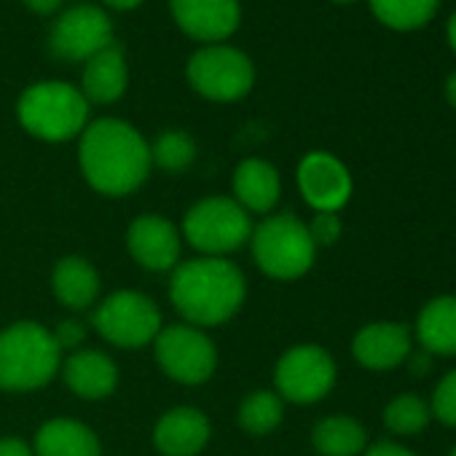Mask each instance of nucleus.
<instances>
[{"mask_svg":"<svg viewBox=\"0 0 456 456\" xmlns=\"http://www.w3.org/2000/svg\"><path fill=\"white\" fill-rule=\"evenodd\" d=\"M78 161L94 191L124 196L148 177L151 145L134 126L118 118H100L81 132Z\"/></svg>","mask_w":456,"mask_h":456,"instance_id":"f257e3e1","label":"nucleus"},{"mask_svg":"<svg viewBox=\"0 0 456 456\" xmlns=\"http://www.w3.org/2000/svg\"><path fill=\"white\" fill-rule=\"evenodd\" d=\"M169 296L188 322L220 325L240 312L245 301V277L228 261L196 258L175 269Z\"/></svg>","mask_w":456,"mask_h":456,"instance_id":"f03ea898","label":"nucleus"},{"mask_svg":"<svg viewBox=\"0 0 456 456\" xmlns=\"http://www.w3.org/2000/svg\"><path fill=\"white\" fill-rule=\"evenodd\" d=\"M62 349L38 322H14L0 333V389L28 392L44 387L60 368Z\"/></svg>","mask_w":456,"mask_h":456,"instance_id":"7ed1b4c3","label":"nucleus"},{"mask_svg":"<svg viewBox=\"0 0 456 456\" xmlns=\"http://www.w3.org/2000/svg\"><path fill=\"white\" fill-rule=\"evenodd\" d=\"M20 124L46 142H62L86 129L89 100L81 89L60 81H44L25 89L17 105Z\"/></svg>","mask_w":456,"mask_h":456,"instance_id":"20e7f679","label":"nucleus"},{"mask_svg":"<svg viewBox=\"0 0 456 456\" xmlns=\"http://www.w3.org/2000/svg\"><path fill=\"white\" fill-rule=\"evenodd\" d=\"M317 245L309 228L290 212L264 220L253 234L256 264L274 280H298L314 264Z\"/></svg>","mask_w":456,"mask_h":456,"instance_id":"39448f33","label":"nucleus"},{"mask_svg":"<svg viewBox=\"0 0 456 456\" xmlns=\"http://www.w3.org/2000/svg\"><path fill=\"white\" fill-rule=\"evenodd\" d=\"M188 84L207 100L234 102L242 100L256 84V68L240 49L212 44L196 52L185 68Z\"/></svg>","mask_w":456,"mask_h":456,"instance_id":"423d86ee","label":"nucleus"},{"mask_svg":"<svg viewBox=\"0 0 456 456\" xmlns=\"http://www.w3.org/2000/svg\"><path fill=\"white\" fill-rule=\"evenodd\" d=\"M250 217L245 207L234 199L225 196H209L199 204H193L183 220L185 240L209 256L232 253L250 237Z\"/></svg>","mask_w":456,"mask_h":456,"instance_id":"0eeeda50","label":"nucleus"},{"mask_svg":"<svg viewBox=\"0 0 456 456\" xmlns=\"http://www.w3.org/2000/svg\"><path fill=\"white\" fill-rule=\"evenodd\" d=\"M92 322L105 341L124 346V349H140L148 341H153V336L159 333L161 317L151 298L124 290V293L105 298L100 309L94 312Z\"/></svg>","mask_w":456,"mask_h":456,"instance_id":"6e6552de","label":"nucleus"},{"mask_svg":"<svg viewBox=\"0 0 456 456\" xmlns=\"http://www.w3.org/2000/svg\"><path fill=\"white\" fill-rule=\"evenodd\" d=\"M274 381L282 397L293 403H317L333 389L336 365L322 346L301 344L282 354Z\"/></svg>","mask_w":456,"mask_h":456,"instance_id":"1a4fd4ad","label":"nucleus"},{"mask_svg":"<svg viewBox=\"0 0 456 456\" xmlns=\"http://www.w3.org/2000/svg\"><path fill=\"white\" fill-rule=\"evenodd\" d=\"M113 44V22L97 6L68 9L52 28L49 49L57 60L86 62Z\"/></svg>","mask_w":456,"mask_h":456,"instance_id":"9d476101","label":"nucleus"},{"mask_svg":"<svg viewBox=\"0 0 456 456\" xmlns=\"http://www.w3.org/2000/svg\"><path fill=\"white\" fill-rule=\"evenodd\" d=\"M156 357L167 376L183 384H201L215 370V346L196 328L175 325L159 333Z\"/></svg>","mask_w":456,"mask_h":456,"instance_id":"9b49d317","label":"nucleus"},{"mask_svg":"<svg viewBox=\"0 0 456 456\" xmlns=\"http://www.w3.org/2000/svg\"><path fill=\"white\" fill-rule=\"evenodd\" d=\"M177 28L201 44H220L232 38L242 22L240 0H169Z\"/></svg>","mask_w":456,"mask_h":456,"instance_id":"f8f14e48","label":"nucleus"},{"mask_svg":"<svg viewBox=\"0 0 456 456\" xmlns=\"http://www.w3.org/2000/svg\"><path fill=\"white\" fill-rule=\"evenodd\" d=\"M298 188L317 212H338L352 196V175L336 156L314 151L298 164Z\"/></svg>","mask_w":456,"mask_h":456,"instance_id":"ddd939ff","label":"nucleus"},{"mask_svg":"<svg viewBox=\"0 0 456 456\" xmlns=\"http://www.w3.org/2000/svg\"><path fill=\"white\" fill-rule=\"evenodd\" d=\"M126 245H129V253L134 256V261L153 272L172 269L180 256L177 228L161 215H140L129 225Z\"/></svg>","mask_w":456,"mask_h":456,"instance_id":"4468645a","label":"nucleus"},{"mask_svg":"<svg viewBox=\"0 0 456 456\" xmlns=\"http://www.w3.org/2000/svg\"><path fill=\"white\" fill-rule=\"evenodd\" d=\"M352 352L368 370H392L411 354V330L403 322H370L354 336Z\"/></svg>","mask_w":456,"mask_h":456,"instance_id":"2eb2a0df","label":"nucleus"},{"mask_svg":"<svg viewBox=\"0 0 456 456\" xmlns=\"http://www.w3.org/2000/svg\"><path fill=\"white\" fill-rule=\"evenodd\" d=\"M153 440L164 456H196L209 440V421L196 408H175L161 416Z\"/></svg>","mask_w":456,"mask_h":456,"instance_id":"dca6fc26","label":"nucleus"},{"mask_svg":"<svg viewBox=\"0 0 456 456\" xmlns=\"http://www.w3.org/2000/svg\"><path fill=\"white\" fill-rule=\"evenodd\" d=\"M126 84H129V70H126L121 46L110 44L84 62L81 94L89 102H97V105L116 102L126 92Z\"/></svg>","mask_w":456,"mask_h":456,"instance_id":"f3484780","label":"nucleus"},{"mask_svg":"<svg viewBox=\"0 0 456 456\" xmlns=\"http://www.w3.org/2000/svg\"><path fill=\"white\" fill-rule=\"evenodd\" d=\"M416 338L429 354L456 357V296L432 298L419 312Z\"/></svg>","mask_w":456,"mask_h":456,"instance_id":"a211bd4d","label":"nucleus"},{"mask_svg":"<svg viewBox=\"0 0 456 456\" xmlns=\"http://www.w3.org/2000/svg\"><path fill=\"white\" fill-rule=\"evenodd\" d=\"M116 379H118V373H116L113 360L94 349L76 352L65 362L68 387L86 400H100V397L110 395L116 389Z\"/></svg>","mask_w":456,"mask_h":456,"instance_id":"6ab92c4d","label":"nucleus"},{"mask_svg":"<svg viewBox=\"0 0 456 456\" xmlns=\"http://www.w3.org/2000/svg\"><path fill=\"white\" fill-rule=\"evenodd\" d=\"M36 453L38 456H100V440L81 421L54 419L38 429Z\"/></svg>","mask_w":456,"mask_h":456,"instance_id":"aec40b11","label":"nucleus"},{"mask_svg":"<svg viewBox=\"0 0 456 456\" xmlns=\"http://www.w3.org/2000/svg\"><path fill=\"white\" fill-rule=\"evenodd\" d=\"M237 201L253 212H269L280 199V175L264 159H248L234 172Z\"/></svg>","mask_w":456,"mask_h":456,"instance_id":"412c9836","label":"nucleus"},{"mask_svg":"<svg viewBox=\"0 0 456 456\" xmlns=\"http://www.w3.org/2000/svg\"><path fill=\"white\" fill-rule=\"evenodd\" d=\"M52 285H54V296L60 298V304L70 309H86L89 304H94L97 290H100L97 272L84 258H76V256L62 258L57 264Z\"/></svg>","mask_w":456,"mask_h":456,"instance_id":"4be33fe9","label":"nucleus"},{"mask_svg":"<svg viewBox=\"0 0 456 456\" xmlns=\"http://www.w3.org/2000/svg\"><path fill=\"white\" fill-rule=\"evenodd\" d=\"M312 443L322 456H357L368 445V432L357 419L328 416L314 427Z\"/></svg>","mask_w":456,"mask_h":456,"instance_id":"5701e85b","label":"nucleus"},{"mask_svg":"<svg viewBox=\"0 0 456 456\" xmlns=\"http://www.w3.org/2000/svg\"><path fill=\"white\" fill-rule=\"evenodd\" d=\"M437 4L440 0H370V12L392 30H416L435 17Z\"/></svg>","mask_w":456,"mask_h":456,"instance_id":"b1692460","label":"nucleus"},{"mask_svg":"<svg viewBox=\"0 0 456 456\" xmlns=\"http://www.w3.org/2000/svg\"><path fill=\"white\" fill-rule=\"evenodd\" d=\"M429 405L416 395H400L384 408V424L395 435H416L429 424Z\"/></svg>","mask_w":456,"mask_h":456,"instance_id":"393cba45","label":"nucleus"},{"mask_svg":"<svg viewBox=\"0 0 456 456\" xmlns=\"http://www.w3.org/2000/svg\"><path fill=\"white\" fill-rule=\"evenodd\" d=\"M282 421V400L274 392H256L240 408V424L250 435H266Z\"/></svg>","mask_w":456,"mask_h":456,"instance_id":"a878e982","label":"nucleus"},{"mask_svg":"<svg viewBox=\"0 0 456 456\" xmlns=\"http://www.w3.org/2000/svg\"><path fill=\"white\" fill-rule=\"evenodd\" d=\"M193 156H196L193 140L185 132H177V129L159 134V140L151 148V161H156L167 172H183V169H188L191 161H193Z\"/></svg>","mask_w":456,"mask_h":456,"instance_id":"bb28decb","label":"nucleus"},{"mask_svg":"<svg viewBox=\"0 0 456 456\" xmlns=\"http://www.w3.org/2000/svg\"><path fill=\"white\" fill-rule=\"evenodd\" d=\"M429 413H432L435 419H440L443 424L456 427V370L445 373V376L440 379V384L435 387Z\"/></svg>","mask_w":456,"mask_h":456,"instance_id":"cd10ccee","label":"nucleus"},{"mask_svg":"<svg viewBox=\"0 0 456 456\" xmlns=\"http://www.w3.org/2000/svg\"><path fill=\"white\" fill-rule=\"evenodd\" d=\"M306 228H309V237H312L314 245H325L328 248V245H333L341 237V220H338L336 212H317V217Z\"/></svg>","mask_w":456,"mask_h":456,"instance_id":"c85d7f7f","label":"nucleus"},{"mask_svg":"<svg viewBox=\"0 0 456 456\" xmlns=\"http://www.w3.org/2000/svg\"><path fill=\"white\" fill-rule=\"evenodd\" d=\"M52 336H54V341H57L60 349H73V346H78L84 341L86 333H84V325L81 322L70 320V322H60L57 333H52Z\"/></svg>","mask_w":456,"mask_h":456,"instance_id":"c756f323","label":"nucleus"},{"mask_svg":"<svg viewBox=\"0 0 456 456\" xmlns=\"http://www.w3.org/2000/svg\"><path fill=\"white\" fill-rule=\"evenodd\" d=\"M365 456H416V453L397 443H376L365 451Z\"/></svg>","mask_w":456,"mask_h":456,"instance_id":"7c9ffc66","label":"nucleus"},{"mask_svg":"<svg viewBox=\"0 0 456 456\" xmlns=\"http://www.w3.org/2000/svg\"><path fill=\"white\" fill-rule=\"evenodd\" d=\"M0 456H33V451L22 440L6 437V440H0Z\"/></svg>","mask_w":456,"mask_h":456,"instance_id":"2f4dec72","label":"nucleus"},{"mask_svg":"<svg viewBox=\"0 0 456 456\" xmlns=\"http://www.w3.org/2000/svg\"><path fill=\"white\" fill-rule=\"evenodd\" d=\"M25 6L36 14H54L62 6V0H25Z\"/></svg>","mask_w":456,"mask_h":456,"instance_id":"473e14b6","label":"nucleus"},{"mask_svg":"<svg viewBox=\"0 0 456 456\" xmlns=\"http://www.w3.org/2000/svg\"><path fill=\"white\" fill-rule=\"evenodd\" d=\"M408 357H411V370H413L416 376L427 373V370H429V365H432V354H429V352H424V349H421V354H408Z\"/></svg>","mask_w":456,"mask_h":456,"instance_id":"72a5a7b5","label":"nucleus"},{"mask_svg":"<svg viewBox=\"0 0 456 456\" xmlns=\"http://www.w3.org/2000/svg\"><path fill=\"white\" fill-rule=\"evenodd\" d=\"M102 4L110 9H118V12H129V9H137L142 0H102Z\"/></svg>","mask_w":456,"mask_h":456,"instance_id":"f704fd0d","label":"nucleus"},{"mask_svg":"<svg viewBox=\"0 0 456 456\" xmlns=\"http://www.w3.org/2000/svg\"><path fill=\"white\" fill-rule=\"evenodd\" d=\"M445 100L451 102V108H456V70L445 81Z\"/></svg>","mask_w":456,"mask_h":456,"instance_id":"c9c22d12","label":"nucleus"},{"mask_svg":"<svg viewBox=\"0 0 456 456\" xmlns=\"http://www.w3.org/2000/svg\"><path fill=\"white\" fill-rule=\"evenodd\" d=\"M448 44H451V49L456 52V12H453L451 20H448Z\"/></svg>","mask_w":456,"mask_h":456,"instance_id":"e433bc0d","label":"nucleus"},{"mask_svg":"<svg viewBox=\"0 0 456 456\" xmlns=\"http://www.w3.org/2000/svg\"><path fill=\"white\" fill-rule=\"evenodd\" d=\"M336 4H354V0H336Z\"/></svg>","mask_w":456,"mask_h":456,"instance_id":"4c0bfd02","label":"nucleus"},{"mask_svg":"<svg viewBox=\"0 0 456 456\" xmlns=\"http://www.w3.org/2000/svg\"><path fill=\"white\" fill-rule=\"evenodd\" d=\"M451 456H456V445H453V451H451Z\"/></svg>","mask_w":456,"mask_h":456,"instance_id":"58836bf2","label":"nucleus"}]
</instances>
